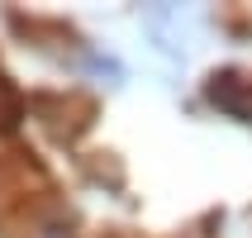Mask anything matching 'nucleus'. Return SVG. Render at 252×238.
<instances>
[{"instance_id":"obj_1","label":"nucleus","mask_w":252,"mask_h":238,"mask_svg":"<svg viewBox=\"0 0 252 238\" xmlns=\"http://www.w3.org/2000/svg\"><path fill=\"white\" fill-rule=\"evenodd\" d=\"M24 96L14 91L5 76H0V134H10V129H19V119H24Z\"/></svg>"}]
</instances>
